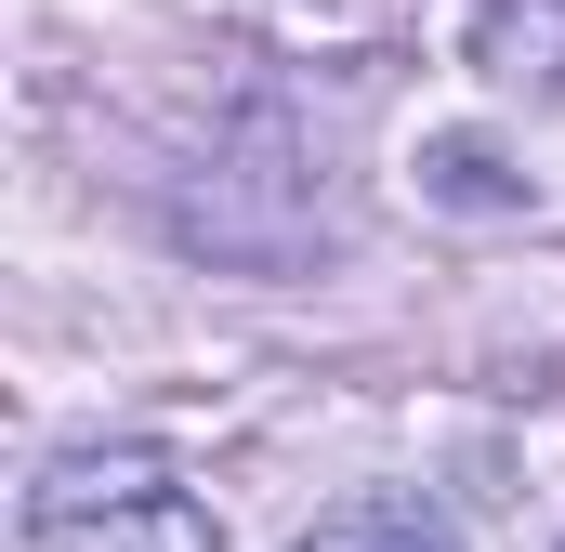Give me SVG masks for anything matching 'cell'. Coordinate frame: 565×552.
<instances>
[{
    "label": "cell",
    "instance_id": "4",
    "mask_svg": "<svg viewBox=\"0 0 565 552\" xmlns=\"http://www.w3.org/2000/svg\"><path fill=\"white\" fill-rule=\"evenodd\" d=\"M422 171H434V198H473V211H500V198H513V184H500V158H487V145H434Z\"/></svg>",
    "mask_w": 565,
    "mask_h": 552
},
{
    "label": "cell",
    "instance_id": "3",
    "mask_svg": "<svg viewBox=\"0 0 565 552\" xmlns=\"http://www.w3.org/2000/svg\"><path fill=\"white\" fill-rule=\"evenodd\" d=\"M487 53H500V79H565V0H500L487 13Z\"/></svg>",
    "mask_w": 565,
    "mask_h": 552
},
{
    "label": "cell",
    "instance_id": "1",
    "mask_svg": "<svg viewBox=\"0 0 565 552\" xmlns=\"http://www.w3.org/2000/svg\"><path fill=\"white\" fill-rule=\"evenodd\" d=\"M26 552H224L198 487L145 447H66L26 487Z\"/></svg>",
    "mask_w": 565,
    "mask_h": 552
},
{
    "label": "cell",
    "instance_id": "2",
    "mask_svg": "<svg viewBox=\"0 0 565 552\" xmlns=\"http://www.w3.org/2000/svg\"><path fill=\"white\" fill-rule=\"evenodd\" d=\"M289 552H460V527L434 500H342V513H316Z\"/></svg>",
    "mask_w": 565,
    "mask_h": 552
}]
</instances>
